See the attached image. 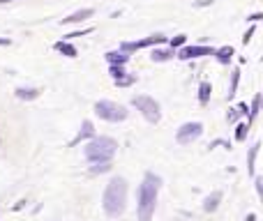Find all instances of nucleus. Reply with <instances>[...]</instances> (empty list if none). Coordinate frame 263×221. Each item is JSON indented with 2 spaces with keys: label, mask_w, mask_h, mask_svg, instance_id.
Returning a JSON list of instances; mask_svg holds the SVG:
<instances>
[{
  "label": "nucleus",
  "mask_w": 263,
  "mask_h": 221,
  "mask_svg": "<svg viewBox=\"0 0 263 221\" xmlns=\"http://www.w3.org/2000/svg\"><path fill=\"white\" fill-rule=\"evenodd\" d=\"M162 187V178L155 173H146L144 182L136 189V217L138 221H152L157 208V194Z\"/></svg>",
  "instance_id": "f257e3e1"
},
{
  "label": "nucleus",
  "mask_w": 263,
  "mask_h": 221,
  "mask_svg": "<svg viewBox=\"0 0 263 221\" xmlns=\"http://www.w3.org/2000/svg\"><path fill=\"white\" fill-rule=\"evenodd\" d=\"M102 208L104 215L111 219H118L127 208V180L125 178H111L102 196Z\"/></svg>",
  "instance_id": "f03ea898"
},
{
  "label": "nucleus",
  "mask_w": 263,
  "mask_h": 221,
  "mask_svg": "<svg viewBox=\"0 0 263 221\" xmlns=\"http://www.w3.org/2000/svg\"><path fill=\"white\" fill-rule=\"evenodd\" d=\"M118 152V141L111 136H95L90 138L84 148V155L90 164H102V162H111Z\"/></svg>",
  "instance_id": "7ed1b4c3"
},
{
  "label": "nucleus",
  "mask_w": 263,
  "mask_h": 221,
  "mask_svg": "<svg viewBox=\"0 0 263 221\" xmlns=\"http://www.w3.org/2000/svg\"><path fill=\"white\" fill-rule=\"evenodd\" d=\"M95 115H97V118H102V120H106V122H122V120H127L130 111H127L122 104H118V102L100 99V102L95 104Z\"/></svg>",
  "instance_id": "20e7f679"
},
{
  "label": "nucleus",
  "mask_w": 263,
  "mask_h": 221,
  "mask_svg": "<svg viewBox=\"0 0 263 221\" xmlns=\"http://www.w3.org/2000/svg\"><path fill=\"white\" fill-rule=\"evenodd\" d=\"M132 106L138 108V113L144 115L150 125H157V122L162 120V108H160V104H157L152 97H148V95L132 97Z\"/></svg>",
  "instance_id": "39448f33"
},
{
  "label": "nucleus",
  "mask_w": 263,
  "mask_h": 221,
  "mask_svg": "<svg viewBox=\"0 0 263 221\" xmlns=\"http://www.w3.org/2000/svg\"><path fill=\"white\" fill-rule=\"evenodd\" d=\"M201 134H204V122H185V125L176 132V141H178L180 145H190V143H194V141H198Z\"/></svg>",
  "instance_id": "423d86ee"
},
{
  "label": "nucleus",
  "mask_w": 263,
  "mask_h": 221,
  "mask_svg": "<svg viewBox=\"0 0 263 221\" xmlns=\"http://www.w3.org/2000/svg\"><path fill=\"white\" fill-rule=\"evenodd\" d=\"M166 42V37L164 35H150V37H144V39H136V42H122L120 44L118 51L122 53H134V51H141V48H150V46H160V44Z\"/></svg>",
  "instance_id": "0eeeda50"
},
{
  "label": "nucleus",
  "mask_w": 263,
  "mask_h": 221,
  "mask_svg": "<svg viewBox=\"0 0 263 221\" xmlns=\"http://www.w3.org/2000/svg\"><path fill=\"white\" fill-rule=\"evenodd\" d=\"M215 48L212 46H206V44H194V46H182L176 53V58L180 60H196V58H204V55H212Z\"/></svg>",
  "instance_id": "6e6552de"
},
{
  "label": "nucleus",
  "mask_w": 263,
  "mask_h": 221,
  "mask_svg": "<svg viewBox=\"0 0 263 221\" xmlns=\"http://www.w3.org/2000/svg\"><path fill=\"white\" fill-rule=\"evenodd\" d=\"M90 138H95V125L90 122V120H84L81 122V129H78V134L70 141V148H74V145H78L81 141H90Z\"/></svg>",
  "instance_id": "1a4fd4ad"
},
{
  "label": "nucleus",
  "mask_w": 263,
  "mask_h": 221,
  "mask_svg": "<svg viewBox=\"0 0 263 221\" xmlns=\"http://www.w3.org/2000/svg\"><path fill=\"white\" fill-rule=\"evenodd\" d=\"M95 14V9L92 7H84V9H76L74 14H70V16H65L60 23L62 25H70V23H81V21H86V18H90Z\"/></svg>",
  "instance_id": "9d476101"
},
{
  "label": "nucleus",
  "mask_w": 263,
  "mask_h": 221,
  "mask_svg": "<svg viewBox=\"0 0 263 221\" xmlns=\"http://www.w3.org/2000/svg\"><path fill=\"white\" fill-rule=\"evenodd\" d=\"M215 60L220 62V65H231V60H234V55H236V51H234V46L231 44H226V46H220V48H215Z\"/></svg>",
  "instance_id": "9b49d317"
},
{
  "label": "nucleus",
  "mask_w": 263,
  "mask_h": 221,
  "mask_svg": "<svg viewBox=\"0 0 263 221\" xmlns=\"http://www.w3.org/2000/svg\"><path fill=\"white\" fill-rule=\"evenodd\" d=\"M54 51H56V53H60V55H65V58H76V55H78L76 46H74L72 42H65V39L56 42L54 44Z\"/></svg>",
  "instance_id": "f8f14e48"
},
{
  "label": "nucleus",
  "mask_w": 263,
  "mask_h": 221,
  "mask_svg": "<svg viewBox=\"0 0 263 221\" xmlns=\"http://www.w3.org/2000/svg\"><path fill=\"white\" fill-rule=\"evenodd\" d=\"M14 95H16V99H21V102H32V99H37V97L42 95V90L40 88H16Z\"/></svg>",
  "instance_id": "ddd939ff"
},
{
  "label": "nucleus",
  "mask_w": 263,
  "mask_h": 221,
  "mask_svg": "<svg viewBox=\"0 0 263 221\" xmlns=\"http://www.w3.org/2000/svg\"><path fill=\"white\" fill-rule=\"evenodd\" d=\"M222 196L224 194L217 189V192H212V194H208V196L204 198V210L206 212H215L217 208H220V203H222Z\"/></svg>",
  "instance_id": "4468645a"
},
{
  "label": "nucleus",
  "mask_w": 263,
  "mask_h": 221,
  "mask_svg": "<svg viewBox=\"0 0 263 221\" xmlns=\"http://www.w3.org/2000/svg\"><path fill=\"white\" fill-rule=\"evenodd\" d=\"M261 106H263V92H258V95L254 97L252 106H250V113H247V125H252V122L256 120V115L261 113Z\"/></svg>",
  "instance_id": "2eb2a0df"
},
{
  "label": "nucleus",
  "mask_w": 263,
  "mask_h": 221,
  "mask_svg": "<svg viewBox=\"0 0 263 221\" xmlns=\"http://www.w3.org/2000/svg\"><path fill=\"white\" fill-rule=\"evenodd\" d=\"M176 58V51L174 48H155L152 53H150V60L152 62H166V60Z\"/></svg>",
  "instance_id": "dca6fc26"
},
{
  "label": "nucleus",
  "mask_w": 263,
  "mask_h": 221,
  "mask_svg": "<svg viewBox=\"0 0 263 221\" xmlns=\"http://www.w3.org/2000/svg\"><path fill=\"white\" fill-rule=\"evenodd\" d=\"M104 58H106L108 65H127V60H130V55L122 53V51H108V53H104Z\"/></svg>",
  "instance_id": "f3484780"
},
{
  "label": "nucleus",
  "mask_w": 263,
  "mask_h": 221,
  "mask_svg": "<svg viewBox=\"0 0 263 221\" xmlns=\"http://www.w3.org/2000/svg\"><path fill=\"white\" fill-rule=\"evenodd\" d=\"M210 95H212V85H210L208 81H201V83H198V104H201V106H208Z\"/></svg>",
  "instance_id": "a211bd4d"
},
{
  "label": "nucleus",
  "mask_w": 263,
  "mask_h": 221,
  "mask_svg": "<svg viewBox=\"0 0 263 221\" xmlns=\"http://www.w3.org/2000/svg\"><path fill=\"white\" fill-rule=\"evenodd\" d=\"M258 150H261V143H254L247 152V173L254 175V168H256V157H258Z\"/></svg>",
  "instance_id": "6ab92c4d"
},
{
  "label": "nucleus",
  "mask_w": 263,
  "mask_h": 221,
  "mask_svg": "<svg viewBox=\"0 0 263 221\" xmlns=\"http://www.w3.org/2000/svg\"><path fill=\"white\" fill-rule=\"evenodd\" d=\"M238 85H240V69L236 67L234 72H231V83H228V97H234L238 92Z\"/></svg>",
  "instance_id": "aec40b11"
},
{
  "label": "nucleus",
  "mask_w": 263,
  "mask_h": 221,
  "mask_svg": "<svg viewBox=\"0 0 263 221\" xmlns=\"http://www.w3.org/2000/svg\"><path fill=\"white\" fill-rule=\"evenodd\" d=\"M247 132H250V125L247 122H240V125H236V141L238 143H242L247 138Z\"/></svg>",
  "instance_id": "412c9836"
},
{
  "label": "nucleus",
  "mask_w": 263,
  "mask_h": 221,
  "mask_svg": "<svg viewBox=\"0 0 263 221\" xmlns=\"http://www.w3.org/2000/svg\"><path fill=\"white\" fill-rule=\"evenodd\" d=\"M111 171V162H102V164H92L90 166V175H100V173H108Z\"/></svg>",
  "instance_id": "4be33fe9"
},
{
  "label": "nucleus",
  "mask_w": 263,
  "mask_h": 221,
  "mask_svg": "<svg viewBox=\"0 0 263 221\" xmlns=\"http://www.w3.org/2000/svg\"><path fill=\"white\" fill-rule=\"evenodd\" d=\"M108 74H111V78H114V81L127 76V72H125V67H122V65H108Z\"/></svg>",
  "instance_id": "5701e85b"
},
{
  "label": "nucleus",
  "mask_w": 263,
  "mask_h": 221,
  "mask_svg": "<svg viewBox=\"0 0 263 221\" xmlns=\"http://www.w3.org/2000/svg\"><path fill=\"white\" fill-rule=\"evenodd\" d=\"M118 88H130V85H134L136 83V76L134 74H127V76H122V78H118V81H114Z\"/></svg>",
  "instance_id": "b1692460"
},
{
  "label": "nucleus",
  "mask_w": 263,
  "mask_h": 221,
  "mask_svg": "<svg viewBox=\"0 0 263 221\" xmlns=\"http://www.w3.org/2000/svg\"><path fill=\"white\" fill-rule=\"evenodd\" d=\"M185 42H187V35H176L168 44H171V48L176 51V48H182V46H185Z\"/></svg>",
  "instance_id": "393cba45"
},
{
  "label": "nucleus",
  "mask_w": 263,
  "mask_h": 221,
  "mask_svg": "<svg viewBox=\"0 0 263 221\" xmlns=\"http://www.w3.org/2000/svg\"><path fill=\"white\" fill-rule=\"evenodd\" d=\"M95 28H84V30H76V32H70V35H65V42H72L74 37H84V35H90Z\"/></svg>",
  "instance_id": "a878e982"
},
{
  "label": "nucleus",
  "mask_w": 263,
  "mask_h": 221,
  "mask_svg": "<svg viewBox=\"0 0 263 221\" xmlns=\"http://www.w3.org/2000/svg\"><path fill=\"white\" fill-rule=\"evenodd\" d=\"M254 185H256L258 198H261V203H263V175H256V178H254Z\"/></svg>",
  "instance_id": "bb28decb"
},
{
  "label": "nucleus",
  "mask_w": 263,
  "mask_h": 221,
  "mask_svg": "<svg viewBox=\"0 0 263 221\" xmlns=\"http://www.w3.org/2000/svg\"><path fill=\"white\" fill-rule=\"evenodd\" d=\"M240 113H238V108H228V113H226V120L228 122H238Z\"/></svg>",
  "instance_id": "cd10ccee"
},
{
  "label": "nucleus",
  "mask_w": 263,
  "mask_h": 221,
  "mask_svg": "<svg viewBox=\"0 0 263 221\" xmlns=\"http://www.w3.org/2000/svg\"><path fill=\"white\" fill-rule=\"evenodd\" d=\"M254 32H256V28H254V25H250V30L242 35V44H250V39L254 37Z\"/></svg>",
  "instance_id": "c85d7f7f"
},
{
  "label": "nucleus",
  "mask_w": 263,
  "mask_h": 221,
  "mask_svg": "<svg viewBox=\"0 0 263 221\" xmlns=\"http://www.w3.org/2000/svg\"><path fill=\"white\" fill-rule=\"evenodd\" d=\"M212 2H215V0H194V7H196V9H201V7H210Z\"/></svg>",
  "instance_id": "c756f323"
},
{
  "label": "nucleus",
  "mask_w": 263,
  "mask_h": 221,
  "mask_svg": "<svg viewBox=\"0 0 263 221\" xmlns=\"http://www.w3.org/2000/svg\"><path fill=\"white\" fill-rule=\"evenodd\" d=\"M261 18H263V12H254V14L247 16V21H250V23H256V21H261Z\"/></svg>",
  "instance_id": "7c9ffc66"
},
{
  "label": "nucleus",
  "mask_w": 263,
  "mask_h": 221,
  "mask_svg": "<svg viewBox=\"0 0 263 221\" xmlns=\"http://www.w3.org/2000/svg\"><path fill=\"white\" fill-rule=\"evenodd\" d=\"M236 108H238V113H240V115H247V113H250V106H247L245 102H240Z\"/></svg>",
  "instance_id": "2f4dec72"
},
{
  "label": "nucleus",
  "mask_w": 263,
  "mask_h": 221,
  "mask_svg": "<svg viewBox=\"0 0 263 221\" xmlns=\"http://www.w3.org/2000/svg\"><path fill=\"white\" fill-rule=\"evenodd\" d=\"M10 44H12L10 37H0V46H10Z\"/></svg>",
  "instance_id": "473e14b6"
},
{
  "label": "nucleus",
  "mask_w": 263,
  "mask_h": 221,
  "mask_svg": "<svg viewBox=\"0 0 263 221\" xmlns=\"http://www.w3.org/2000/svg\"><path fill=\"white\" fill-rule=\"evenodd\" d=\"M24 205H26V201H18V203H16V205H14V208H12V210H14V212H18V210H24Z\"/></svg>",
  "instance_id": "72a5a7b5"
},
{
  "label": "nucleus",
  "mask_w": 263,
  "mask_h": 221,
  "mask_svg": "<svg viewBox=\"0 0 263 221\" xmlns=\"http://www.w3.org/2000/svg\"><path fill=\"white\" fill-rule=\"evenodd\" d=\"M245 221H256V215H254V212H250V215L245 217Z\"/></svg>",
  "instance_id": "f704fd0d"
},
{
  "label": "nucleus",
  "mask_w": 263,
  "mask_h": 221,
  "mask_svg": "<svg viewBox=\"0 0 263 221\" xmlns=\"http://www.w3.org/2000/svg\"><path fill=\"white\" fill-rule=\"evenodd\" d=\"M7 2H14V0H0V5H7Z\"/></svg>",
  "instance_id": "c9c22d12"
},
{
  "label": "nucleus",
  "mask_w": 263,
  "mask_h": 221,
  "mask_svg": "<svg viewBox=\"0 0 263 221\" xmlns=\"http://www.w3.org/2000/svg\"><path fill=\"white\" fill-rule=\"evenodd\" d=\"M261 62H263V55H261Z\"/></svg>",
  "instance_id": "e433bc0d"
}]
</instances>
